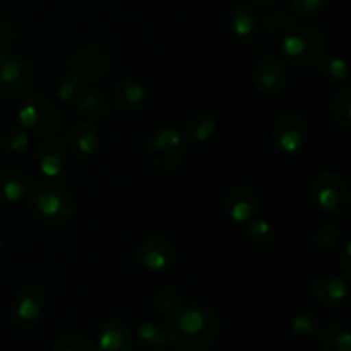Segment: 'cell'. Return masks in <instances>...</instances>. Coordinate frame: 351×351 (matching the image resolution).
<instances>
[{"instance_id": "277c9868", "label": "cell", "mask_w": 351, "mask_h": 351, "mask_svg": "<svg viewBox=\"0 0 351 351\" xmlns=\"http://www.w3.org/2000/svg\"><path fill=\"white\" fill-rule=\"evenodd\" d=\"M189 154V139L173 127H161L151 136L146 156L151 167L158 171H173L184 163Z\"/></svg>"}, {"instance_id": "83f0119b", "label": "cell", "mask_w": 351, "mask_h": 351, "mask_svg": "<svg viewBox=\"0 0 351 351\" xmlns=\"http://www.w3.org/2000/svg\"><path fill=\"white\" fill-rule=\"evenodd\" d=\"M332 122L341 129H350L351 127V91L348 88L339 91L332 98L331 106H329Z\"/></svg>"}, {"instance_id": "d590c367", "label": "cell", "mask_w": 351, "mask_h": 351, "mask_svg": "<svg viewBox=\"0 0 351 351\" xmlns=\"http://www.w3.org/2000/svg\"><path fill=\"white\" fill-rule=\"evenodd\" d=\"M252 5L256 7H261V9H269V7H274L278 5V3L281 2V0H249Z\"/></svg>"}, {"instance_id": "6da1fadb", "label": "cell", "mask_w": 351, "mask_h": 351, "mask_svg": "<svg viewBox=\"0 0 351 351\" xmlns=\"http://www.w3.org/2000/svg\"><path fill=\"white\" fill-rule=\"evenodd\" d=\"M221 329L218 314L206 305H191L168 317L167 335L170 345L180 351H208Z\"/></svg>"}, {"instance_id": "603a6c76", "label": "cell", "mask_w": 351, "mask_h": 351, "mask_svg": "<svg viewBox=\"0 0 351 351\" xmlns=\"http://www.w3.org/2000/svg\"><path fill=\"white\" fill-rule=\"evenodd\" d=\"M136 336L143 345H146L151 350H167L168 345H170L167 329H163L156 322H141L136 328Z\"/></svg>"}, {"instance_id": "484cf974", "label": "cell", "mask_w": 351, "mask_h": 351, "mask_svg": "<svg viewBox=\"0 0 351 351\" xmlns=\"http://www.w3.org/2000/svg\"><path fill=\"white\" fill-rule=\"evenodd\" d=\"M79 112L88 119H103L106 115V99L98 89H86L75 103Z\"/></svg>"}, {"instance_id": "cb8c5ba5", "label": "cell", "mask_w": 351, "mask_h": 351, "mask_svg": "<svg viewBox=\"0 0 351 351\" xmlns=\"http://www.w3.org/2000/svg\"><path fill=\"white\" fill-rule=\"evenodd\" d=\"M319 74L328 84H346L350 79L348 64L341 57H329L322 58L319 62Z\"/></svg>"}, {"instance_id": "836d02e7", "label": "cell", "mask_w": 351, "mask_h": 351, "mask_svg": "<svg viewBox=\"0 0 351 351\" xmlns=\"http://www.w3.org/2000/svg\"><path fill=\"white\" fill-rule=\"evenodd\" d=\"M31 141L27 136L26 130L16 129L12 132L7 134V137L3 139V149L9 154H23L29 149Z\"/></svg>"}, {"instance_id": "d6986e66", "label": "cell", "mask_w": 351, "mask_h": 351, "mask_svg": "<svg viewBox=\"0 0 351 351\" xmlns=\"http://www.w3.org/2000/svg\"><path fill=\"white\" fill-rule=\"evenodd\" d=\"M31 191V178L23 171L0 175V204L12 206L23 201Z\"/></svg>"}, {"instance_id": "9c48e42d", "label": "cell", "mask_w": 351, "mask_h": 351, "mask_svg": "<svg viewBox=\"0 0 351 351\" xmlns=\"http://www.w3.org/2000/svg\"><path fill=\"white\" fill-rule=\"evenodd\" d=\"M178 250L171 240L151 237L137 247V261L149 273H167L175 266Z\"/></svg>"}, {"instance_id": "5bb4252c", "label": "cell", "mask_w": 351, "mask_h": 351, "mask_svg": "<svg viewBox=\"0 0 351 351\" xmlns=\"http://www.w3.org/2000/svg\"><path fill=\"white\" fill-rule=\"evenodd\" d=\"M348 281L336 274H324L312 281L311 295L324 308H338L348 300Z\"/></svg>"}, {"instance_id": "e0dca14e", "label": "cell", "mask_w": 351, "mask_h": 351, "mask_svg": "<svg viewBox=\"0 0 351 351\" xmlns=\"http://www.w3.org/2000/svg\"><path fill=\"white\" fill-rule=\"evenodd\" d=\"M67 144L69 149L75 156L88 160V158H93L99 151L101 137H99L98 130L91 122H77L69 132Z\"/></svg>"}, {"instance_id": "7c38bea8", "label": "cell", "mask_w": 351, "mask_h": 351, "mask_svg": "<svg viewBox=\"0 0 351 351\" xmlns=\"http://www.w3.org/2000/svg\"><path fill=\"white\" fill-rule=\"evenodd\" d=\"M223 206H225L226 216L233 223L243 225V223L256 218V215L259 213V194L250 185L235 184L226 191Z\"/></svg>"}, {"instance_id": "4316f807", "label": "cell", "mask_w": 351, "mask_h": 351, "mask_svg": "<svg viewBox=\"0 0 351 351\" xmlns=\"http://www.w3.org/2000/svg\"><path fill=\"white\" fill-rule=\"evenodd\" d=\"M182 307H184V300H182V295L178 293L177 288L163 287L158 290L156 297H154V308H156V312H160L165 317H171Z\"/></svg>"}, {"instance_id": "d4e9b609", "label": "cell", "mask_w": 351, "mask_h": 351, "mask_svg": "<svg viewBox=\"0 0 351 351\" xmlns=\"http://www.w3.org/2000/svg\"><path fill=\"white\" fill-rule=\"evenodd\" d=\"M245 235L249 242L259 249H267L274 242L273 225L264 218H252L250 221H247Z\"/></svg>"}, {"instance_id": "30bf717a", "label": "cell", "mask_w": 351, "mask_h": 351, "mask_svg": "<svg viewBox=\"0 0 351 351\" xmlns=\"http://www.w3.org/2000/svg\"><path fill=\"white\" fill-rule=\"evenodd\" d=\"M110 64L108 51L99 43L79 45L71 55V69L86 81H98Z\"/></svg>"}, {"instance_id": "8fae6325", "label": "cell", "mask_w": 351, "mask_h": 351, "mask_svg": "<svg viewBox=\"0 0 351 351\" xmlns=\"http://www.w3.org/2000/svg\"><path fill=\"white\" fill-rule=\"evenodd\" d=\"M254 86L264 96H278L290 84V71L283 60L266 57L254 67Z\"/></svg>"}, {"instance_id": "ffe728a7", "label": "cell", "mask_w": 351, "mask_h": 351, "mask_svg": "<svg viewBox=\"0 0 351 351\" xmlns=\"http://www.w3.org/2000/svg\"><path fill=\"white\" fill-rule=\"evenodd\" d=\"M228 29L237 40L250 41L259 31V19L250 7L235 5L228 14Z\"/></svg>"}, {"instance_id": "8992f818", "label": "cell", "mask_w": 351, "mask_h": 351, "mask_svg": "<svg viewBox=\"0 0 351 351\" xmlns=\"http://www.w3.org/2000/svg\"><path fill=\"white\" fill-rule=\"evenodd\" d=\"M311 197L321 211L350 213V189L345 178L332 171H321L311 182Z\"/></svg>"}, {"instance_id": "7402d4cb", "label": "cell", "mask_w": 351, "mask_h": 351, "mask_svg": "<svg viewBox=\"0 0 351 351\" xmlns=\"http://www.w3.org/2000/svg\"><path fill=\"white\" fill-rule=\"evenodd\" d=\"M321 351H351L350 331L343 324H331L317 336Z\"/></svg>"}, {"instance_id": "9a60e30c", "label": "cell", "mask_w": 351, "mask_h": 351, "mask_svg": "<svg viewBox=\"0 0 351 351\" xmlns=\"http://www.w3.org/2000/svg\"><path fill=\"white\" fill-rule=\"evenodd\" d=\"M67 146L60 139H48L36 149V167L45 177L57 178L67 168Z\"/></svg>"}, {"instance_id": "52a82bcc", "label": "cell", "mask_w": 351, "mask_h": 351, "mask_svg": "<svg viewBox=\"0 0 351 351\" xmlns=\"http://www.w3.org/2000/svg\"><path fill=\"white\" fill-rule=\"evenodd\" d=\"M271 146L278 154L295 156L302 153L308 141V125L305 119L297 113H283L271 127Z\"/></svg>"}, {"instance_id": "4dcf8cb0", "label": "cell", "mask_w": 351, "mask_h": 351, "mask_svg": "<svg viewBox=\"0 0 351 351\" xmlns=\"http://www.w3.org/2000/svg\"><path fill=\"white\" fill-rule=\"evenodd\" d=\"M331 0H291V10L302 19H312L328 10Z\"/></svg>"}, {"instance_id": "44dd1931", "label": "cell", "mask_w": 351, "mask_h": 351, "mask_svg": "<svg viewBox=\"0 0 351 351\" xmlns=\"http://www.w3.org/2000/svg\"><path fill=\"white\" fill-rule=\"evenodd\" d=\"M218 132V120L209 112H195L185 123V137L194 143H208Z\"/></svg>"}, {"instance_id": "3957f363", "label": "cell", "mask_w": 351, "mask_h": 351, "mask_svg": "<svg viewBox=\"0 0 351 351\" xmlns=\"http://www.w3.org/2000/svg\"><path fill=\"white\" fill-rule=\"evenodd\" d=\"M281 51L291 65L308 69L317 65L328 53V38L317 27H293L281 38Z\"/></svg>"}, {"instance_id": "ba28073f", "label": "cell", "mask_w": 351, "mask_h": 351, "mask_svg": "<svg viewBox=\"0 0 351 351\" xmlns=\"http://www.w3.org/2000/svg\"><path fill=\"white\" fill-rule=\"evenodd\" d=\"M36 81V71L26 58L0 53V95L19 96L29 91Z\"/></svg>"}, {"instance_id": "f546056e", "label": "cell", "mask_w": 351, "mask_h": 351, "mask_svg": "<svg viewBox=\"0 0 351 351\" xmlns=\"http://www.w3.org/2000/svg\"><path fill=\"white\" fill-rule=\"evenodd\" d=\"M290 329L295 336L302 339H317L319 332H321L319 321L311 312H298V314H295L290 321Z\"/></svg>"}, {"instance_id": "7a4b0ae2", "label": "cell", "mask_w": 351, "mask_h": 351, "mask_svg": "<svg viewBox=\"0 0 351 351\" xmlns=\"http://www.w3.org/2000/svg\"><path fill=\"white\" fill-rule=\"evenodd\" d=\"M31 215L47 226H64L75 216L71 192L57 182H41L29 191Z\"/></svg>"}, {"instance_id": "4fadbf2b", "label": "cell", "mask_w": 351, "mask_h": 351, "mask_svg": "<svg viewBox=\"0 0 351 351\" xmlns=\"http://www.w3.org/2000/svg\"><path fill=\"white\" fill-rule=\"evenodd\" d=\"M47 308V293L38 287H24L12 300V317L19 324L29 326L40 321Z\"/></svg>"}, {"instance_id": "8d00e7d4", "label": "cell", "mask_w": 351, "mask_h": 351, "mask_svg": "<svg viewBox=\"0 0 351 351\" xmlns=\"http://www.w3.org/2000/svg\"><path fill=\"white\" fill-rule=\"evenodd\" d=\"M2 247H3V237L2 233H0V250H2Z\"/></svg>"}, {"instance_id": "5b68a950", "label": "cell", "mask_w": 351, "mask_h": 351, "mask_svg": "<svg viewBox=\"0 0 351 351\" xmlns=\"http://www.w3.org/2000/svg\"><path fill=\"white\" fill-rule=\"evenodd\" d=\"M17 122L26 132L47 136L60 127V110L47 96H27L17 108Z\"/></svg>"}, {"instance_id": "2e32d148", "label": "cell", "mask_w": 351, "mask_h": 351, "mask_svg": "<svg viewBox=\"0 0 351 351\" xmlns=\"http://www.w3.org/2000/svg\"><path fill=\"white\" fill-rule=\"evenodd\" d=\"M96 343L99 351H132V332L120 319H110L98 328Z\"/></svg>"}, {"instance_id": "e575fe53", "label": "cell", "mask_w": 351, "mask_h": 351, "mask_svg": "<svg viewBox=\"0 0 351 351\" xmlns=\"http://www.w3.org/2000/svg\"><path fill=\"white\" fill-rule=\"evenodd\" d=\"M338 267L341 269L345 280H350L351 278V243H345L341 254L338 257Z\"/></svg>"}, {"instance_id": "d6a6232c", "label": "cell", "mask_w": 351, "mask_h": 351, "mask_svg": "<svg viewBox=\"0 0 351 351\" xmlns=\"http://www.w3.org/2000/svg\"><path fill=\"white\" fill-rule=\"evenodd\" d=\"M51 351H95L93 350L91 343L86 338H82L81 335H75V332H67V335H62L60 338H57V341L53 343V348Z\"/></svg>"}, {"instance_id": "ac0fdd59", "label": "cell", "mask_w": 351, "mask_h": 351, "mask_svg": "<svg viewBox=\"0 0 351 351\" xmlns=\"http://www.w3.org/2000/svg\"><path fill=\"white\" fill-rule=\"evenodd\" d=\"M113 98L122 112H137L146 103L147 91L137 79L125 77L115 86Z\"/></svg>"}, {"instance_id": "1f68e13d", "label": "cell", "mask_w": 351, "mask_h": 351, "mask_svg": "<svg viewBox=\"0 0 351 351\" xmlns=\"http://www.w3.org/2000/svg\"><path fill=\"white\" fill-rule=\"evenodd\" d=\"M341 242V233L335 225H324L314 233V245L321 250H332Z\"/></svg>"}, {"instance_id": "f1b7e54d", "label": "cell", "mask_w": 351, "mask_h": 351, "mask_svg": "<svg viewBox=\"0 0 351 351\" xmlns=\"http://www.w3.org/2000/svg\"><path fill=\"white\" fill-rule=\"evenodd\" d=\"M86 89H88V81L72 72L71 75H67V77L60 81L57 88V96L60 101L67 103V105H75Z\"/></svg>"}]
</instances>
